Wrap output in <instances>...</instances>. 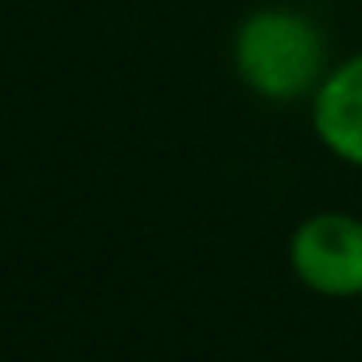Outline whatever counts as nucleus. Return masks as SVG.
I'll use <instances>...</instances> for the list:
<instances>
[{
    "label": "nucleus",
    "instance_id": "3",
    "mask_svg": "<svg viewBox=\"0 0 362 362\" xmlns=\"http://www.w3.org/2000/svg\"><path fill=\"white\" fill-rule=\"evenodd\" d=\"M308 102L315 141L335 160L362 168V51L331 66Z\"/></svg>",
    "mask_w": 362,
    "mask_h": 362
},
{
    "label": "nucleus",
    "instance_id": "2",
    "mask_svg": "<svg viewBox=\"0 0 362 362\" xmlns=\"http://www.w3.org/2000/svg\"><path fill=\"white\" fill-rule=\"evenodd\" d=\"M288 269L315 296H362V214H308L288 238Z\"/></svg>",
    "mask_w": 362,
    "mask_h": 362
},
{
    "label": "nucleus",
    "instance_id": "1",
    "mask_svg": "<svg viewBox=\"0 0 362 362\" xmlns=\"http://www.w3.org/2000/svg\"><path fill=\"white\" fill-rule=\"evenodd\" d=\"M230 63L253 98L273 105L312 98L323 74L331 71L323 28L284 4H265L238 20Z\"/></svg>",
    "mask_w": 362,
    "mask_h": 362
}]
</instances>
